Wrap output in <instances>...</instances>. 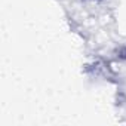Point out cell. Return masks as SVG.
Masks as SVG:
<instances>
[{
  "mask_svg": "<svg viewBox=\"0 0 126 126\" xmlns=\"http://www.w3.org/2000/svg\"><path fill=\"white\" fill-rule=\"evenodd\" d=\"M116 58L119 61H126V46H120L116 50Z\"/></svg>",
  "mask_w": 126,
  "mask_h": 126,
  "instance_id": "6da1fadb",
  "label": "cell"
}]
</instances>
